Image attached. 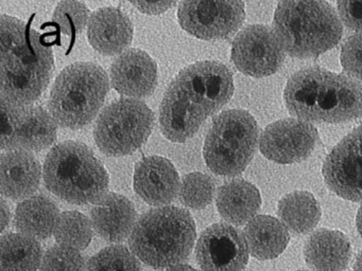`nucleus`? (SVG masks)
Returning <instances> with one entry per match:
<instances>
[{
    "instance_id": "obj_6",
    "label": "nucleus",
    "mask_w": 362,
    "mask_h": 271,
    "mask_svg": "<svg viewBox=\"0 0 362 271\" xmlns=\"http://www.w3.org/2000/svg\"><path fill=\"white\" fill-rule=\"evenodd\" d=\"M43 174L48 190L74 205L97 203L109 191L107 169L81 142L54 146L46 157Z\"/></svg>"
},
{
    "instance_id": "obj_23",
    "label": "nucleus",
    "mask_w": 362,
    "mask_h": 271,
    "mask_svg": "<svg viewBox=\"0 0 362 271\" xmlns=\"http://www.w3.org/2000/svg\"><path fill=\"white\" fill-rule=\"evenodd\" d=\"M245 237L252 256L272 260L283 253L289 243V233L283 222L268 215H258L247 222Z\"/></svg>"
},
{
    "instance_id": "obj_39",
    "label": "nucleus",
    "mask_w": 362,
    "mask_h": 271,
    "mask_svg": "<svg viewBox=\"0 0 362 271\" xmlns=\"http://www.w3.org/2000/svg\"><path fill=\"white\" fill-rule=\"evenodd\" d=\"M298 271H306V270H298Z\"/></svg>"
},
{
    "instance_id": "obj_14",
    "label": "nucleus",
    "mask_w": 362,
    "mask_h": 271,
    "mask_svg": "<svg viewBox=\"0 0 362 271\" xmlns=\"http://www.w3.org/2000/svg\"><path fill=\"white\" fill-rule=\"evenodd\" d=\"M322 171L334 194L347 200L362 201V125L332 148Z\"/></svg>"
},
{
    "instance_id": "obj_29",
    "label": "nucleus",
    "mask_w": 362,
    "mask_h": 271,
    "mask_svg": "<svg viewBox=\"0 0 362 271\" xmlns=\"http://www.w3.org/2000/svg\"><path fill=\"white\" fill-rule=\"evenodd\" d=\"M136 258L124 246H110L90 258L86 271H141Z\"/></svg>"
},
{
    "instance_id": "obj_11",
    "label": "nucleus",
    "mask_w": 362,
    "mask_h": 271,
    "mask_svg": "<svg viewBox=\"0 0 362 271\" xmlns=\"http://www.w3.org/2000/svg\"><path fill=\"white\" fill-rule=\"evenodd\" d=\"M245 18V4L241 1H182L177 8L182 29L204 40L230 37Z\"/></svg>"
},
{
    "instance_id": "obj_19",
    "label": "nucleus",
    "mask_w": 362,
    "mask_h": 271,
    "mask_svg": "<svg viewBox=\"0 0 362 271\" xmlns=\"http://www.w3.org/2000/svg\"><path fill=\"white\" fill-rule=\"evenodd\" d=\"M41 177V164L31 152L16 150L1 155L0 180L4 196L13 200L30 198L39 188Z\"/></svg>"
},
{
    "instance_id": "obj_10",
    "label": "nucleus",
    "mask_w": 362,
    "mask_h": 271,
    "mask_svg": "<svg viewBox=\"0 0 362 271\" xmlns=\"http://www.w3.org/2000/svg\"><path fill=\"white\" fill-rule=\"evenodd\" d=\"M57 122L42 106L1 101V150H39L57 140Z\"/></svg>"
},
{
    "instance_id": "obj_27",
    "label": "nucleus",
    "mask_w": 362,
    "mask_h": 271,
    "mask_svg": "<svg viewBox=\"0 0 362 271\" xmlns=\"http://www.w3.org/2000/svg\"><path fill=\"white\" fill-rule=\"evenodd\" d=\"M54 234L59 245L86 249L92 241V222L80 212H63L59 216Z\"/></svg>"
},
{
    "instance_id": "obj_37",
    "label": "nucleus",
    "mask_w": 362,
    "mask_h": 271,
    "mask_svg": "<svg viewBox=\"0 0 362 271\" xmlns=\"http://www.w3.org/2000/svg\"><path fill=\"white\" fill-rule=\"evenodd\" d=\"M356 224H357V229L359 231L360 235L362 236V205L358 211L357 218H356Z\"/></svg>"
},
{
    "instance_id": "obj_12",
    "label": "nucleus",
    "mask_w": 362,
    "mask_h": 271,
    "mask_svg": "<svg viewBox=\"0 0 362 271\" xmlns=\"http://www.w3.org/2000/svg\"><path fill=\"white\" fill-rule=\"evenodd\" d=\"M232 61L243 74L266 78L281 67L285 50L274 30L264 25H249L233 42Z\"/></svg>"
},
{
    "instance_id": "obj_20",
    "label": "nucleus",
    "mask_w": 362,
    "mask_h": 271,
    "mask_svg": "<svg viewBox=\"0 0 362 271\" xmlns=\"http://www.w3.org/2000/svg\"><path fill=\"white\" fill-rule=\"evenodd\" d=\"M136 210L130 199L110 193L90 210V222L97 233L110 243H122L136 224Z\"/></svg>"
},
{
    "instance_id": "obj_17",
    "label": "nucleus",
    "mask_w": 362,
    "mask_h": 271,
    "mask_svg": "<svg viewBox=\"0 0 362 271\" xmlns=\"http://www.w3.org/2000/svg\"><path fill=\"white\" fill-rule=\"evenodd\" d=\"M134 190L149 205H168L179 192V174L168 159L146 157L135 167Z\"/></svg>"
},
{
    "instance_id": "obj_9",
    "label": "nucleus",
    "mask_w": 362,
    "mask_h": 271,
    "mask_svg": "<svg viewBox=\"0 0 362 271\" xmlns=\"http://www.w3.org/2000/svg\"><path fill=\"white\" fill-rule=\"evenodd\" d=\"M153 125L154 114L145 102L120 99L101 112L95 127V141L107 156H127L147 142Z\"/></svg>"
},
{
    "instance_id": "obj_1",
    "label": "nucleus",
    "mask_w": 362,
    "mask_h": 271,
    "mask_svg": "<svg viewBox=\"0 0 362 271\" xmlns=\"http://www.w3.org/2000/svg\"><path fill=\"white\" fill-rule=\"evenodd\" d=\"M233 93V74L223 64L203 61L184 68L169 85L160 103L163 135L170 141L184 143L232 99Z\"/></svg>"
},
{
    "instance_id": "obj_5",
    "label": "nucleus",
    "mask_w": 362,
    "mask_h": 271,
    "mask_svg": "<svg viewBox=\"0 0 362 271\" xmlns=\"http://www.w3.org/2000/svg\"><path fill=\"white\" fill-rule=\"evenodd\" d=\"M273 30L285 52L311 59L334 48L342 37V23L325 1H281L275 10Z\"/></svg>"
},
{
    "instance_id": "obj_26",
    "label": "nucleus",
    "mask_w": 362,
    "mask_h": 271,
    "mask_svg": "<svg viewBox=\"0 0 362 271\" xmlns=\"http://www.w3.org/2000/svg\"><path fill=\"white\" fill-rule=\"evenodd\" d=\"M1 271H37L42 265L41 245L37 239L22 233L1 236Z\"/></svg>"
},
{
    "instance_id": "obj_31",
    "label": "nucleus",
    "mask_w": 362,
    "mask_h": 271,
    "mask_svg": "<svg viewBox=\"0 0 362 271\" xmlns=\"http://www.w3.org/2000/svg\"><path fill=\"white\" fill-rule=\"evenodd\" d=\"M41 271H84V258L79 250L54 246L44 255Z\"/></svg>"
},
{
    "instance_id": "obj_30",
    "label": "nucleus",
    "mask_w": 362,
    "mask_h": 271,
    "mask_svg": "<svg viewBox=\"0 0 362 271\" xmlns=\"http://www.w3.org/2000/svg\"><path fill=\"white\" fill-rule=\"evenodd\" d=\"M88 15V6L83 2L62 1L54 10V23L59 31L71 37L73 44L78 34L86 27Z\"/></svg>"
},
{
    "instance_id": "obj_36",
    "label": "nucleus",
    "mask_w": 362,
    "mask_h": 271,
    "mask_svg": "<svg viewBox=\"0 0 362 271\" xmlns=\"http://www.w3.org/2000/svg\"><path fill=\"white\" fill-rule=\"evenodd\" d=\"M167 271H199L197 269L192 268V266L188 265H175V266L170 267L167 269Z\"/></svg>"
},
{
    "instance_id": "obj_35",
    "label": "nucleus",
    "mask_w": 362,
    "mask_h": 271,
    "mask_svg": "<svg viewBox=\"0 0 362 271\" xmlns=\"http://www.w3.org/2000/svg\"><path fill=\"white\" fill-rule=\"evenodd\" d=\"M10 209L6 203L5 199H1V231L5 230L7 228L8 224L10 222Z\"/></svg>"
},
{
    "instance_id": "obj_2",
    "label": "nucleus",
    "mask_w": 362,
    "mask_h": 271,
    "mask_svg": "<svg viewBox=\"0 0 362 271\" xmlns=\"http://www.w3.org/2000/svg\"><path fill=\"white\" fill-rule=\"evenodd\" d=\"M1 101L31 105L49 85L54 61L52 40L9 15L0 16Z\"/></svg>"
},
{
    "instance_id": "obj_18",
    "label": "nucleus",
    "mask_w": 362,
    "mask_h": 271,
    "mask_svg": "<svg viewBox=\"0 0 362 271\" xmlns=\"http://www.w3.org/2000/svg\"><path fill=\"white\" fill-rule=\"evenodd\" d=\"M133 25L120 8L107 6L90 17L88 37L90 46L103 55L124 52L133 40Z\"/></svg>"
},
{
    "instance_id": "obj_8",
    "label": "nucleus",
    "mask_w": 362,
    "mask_h": 271,
    "mask_svg": "<svg viewBox=\"0 0 362 271\" xmlns=\"http://www.w3.org/2000/svg\"><path fill=\"white\" fill-rule=\"evenodd\" d=\"M257 141L254 116L243 109L226 110L211 123L203 147L205 162L217 175H239L253 159Z\"/></svg>"
},
{
    "instance_id": "obj_3",
    "label": "nucleus",
    "mask_w": 362,
    "mask_h": 271,
    "mask_svg": "<svg viewBox=\"0 0 362 271\" xmlns=\"http://www.w3.org/2000/svg\"><path fill=\"white\" fill-rule=\"evenodd\" d=\"M284 99L290 114L309 123L337 124L362 114V85L321 67L294 73L286 85Z\"/></svg>"
},
{
    "instance_id": "obj_13",
    "label": "nucleus",
    "mask_w": 362,
    "mask_h": 271,
    "mask_svg": "<svg viewBox=\"0 0 362 271\" xmlns=\"http://www.w3.org/2000/svg\"><path fill=\"white\" fill-rule=\"evenodd\" d=\"M196 258L203 271H243L249 260V247L238 229L219 222L201 233Z\"/></svg>"
},
{
    "instance_id": "obj_4",
    "label": "nucleus",
    "mask_w": 362,
    "mask_h": 271,
    "mask_svg": "<svg viewBox=\"0 0 362 271\" xmlns=\"http://www.w3.org/2000/svg\"><path fill=\"white\" fill-rule=\"evenodd\" d=\"M196 235L189 212L166 205L149 210L139 217L129 243L133 253L148 266L170 268L188 258Z\"/></svg>"
},
{
    "instance_id": "obj_32",
    "label": "nucleus",
    "mask_w": 362,
    "mask_h": 271,
    "mask_svg": "<svg viewBox=\"0 0 362 271\" xmlns=\"http://www.w3.org/2000/svg\"><path fill=\"white\" fill-rule=\"evenodd\" d=\"M341 64L347 76L362 80V32L345 42L341 51Z\"/></svg>"
},
{
    "instance_id": "obj_15",
    "label": "nucleus",
    "mask_w": 362,
    "mask_h": 271,
    "mask_svg": "<svg viewBox=\"0 0 362 271\" xmlns=\"http://www.w3.org/2000/svg\"><path fill=\"white\" fill-rule=\"evenodd\" d=\"M317 142V131L311 123L300 119H284L264 129L259 147L269 160L290 164L308 158Z\"/></svg>"
},
{
    "instance_id": "obj_28",
    "label": "nucleus",
    "mask_w": 362,
    "mask_h": 271,
    "mask_svg": "<svg viewBox=\"0 0 362 271\" xmlns=\"http://www.w3.org/2000/svg\"><path fill=\"white\" fill-rule=\"evenodd\" d=\"M215 182L206 174L190 173L184 176L180 186V199L186 207L202 210L213 201Z\"/></svg>"
},
{
    "instance_id": "obj_25",
    "label": "nucleus",
    "mask_w": 362,
    "mask_h": 271,
    "mask_svg": "<svg viewBox=\"0 0 362 271\" xmlns=\"http://www.w3.org/2000/svg\"><path fill=\"white\" fill-rule=\"evenodd\" d=\"M277 213L286 228L296 234L310 232L321 218L319 203L313 194L305 191H296L283 197Z\"/></svg>"
},
{
    "instance_id": "obj_16",
    "label": "nucleus",
    "mask_w": 362,
    "mask_h": 271,
    "mask_svg": "<svg viewBox=\"0 0 362 271\" xmlns=\"http://www.w3.org/2000/svg\"><path fill=\"white\" fill-rule=\"evenodd\" d=\"M111 84L117 92L126 97H149L158 85V66L145 51L130 49L112 65Z\"/></svg>"
},
{
    "instance_id": "obj_24",
    "label": "nucleus",
    "mask_w": 362,
    "mask_h": 271,
    "mask_svg": "<svg viewBox=\"0 0 362 271\" xmlns=\"http://www.w3.org/2000/svg\"><path fill=\"white\" fill-rule=\"evenodd\" d=\"M59 209L48 197L37 195L25 199L16 207V226L22 234L46 239L54 232Z\"/></svg>"
},
{
    "instance_id": "obj_38",
    "label": "nucleus",
    "mask_w": 362,
    "mask_h": 271,
    "mask_svg": "<svg viewBox=\"0 0 362 271\" xmlns=\"http://www.w3.org/2000/svg\"><path fill=\"white\" fill-rule=\"evenodd\" d=\"M354 271H362V251L359 255L357 256V260L355 262V266H354Z\"/></svg>"
},
{
    "instance_id": "obj_21",
    "label": "nucleus",
    "mask_w": 362,
    "mask_h": 271,
    "mask_svg": "<svg viewBox=\"0 0 362 271\" xmlns=\"http://www.w3.org/2000/svg\"><path fill=\"white\" fill-rule=\"evenodd\" d=\"M305 260L315 271H343L351 258V243L343 233L322 229L305 243Z\"/></svg>"
},
{
    "instance_id": "obj_7",
    "label": "nucleus",
    "mask_w": 362,
    "mask_h": 271,
    "mask_svg": "<svg viewBox=\"0 0 362 271\" xmlns=\"http://www.w3.org/2000/svg\"><path fill=\"white\" fill-rule=\"evenodd\" d=\"M109 76L95 63H75L57 78L48 108L57 124L79 129L90 124L109 92Z\"/></svg>"
},
{
    "instance_id": "obj_34",
    "label": "nucleus",
    "mask_w": 362,
    "mask_h": 271,
    "mask_svg": "<svg viewBox=\"0 0 362 271\" xmlns=\"http://www.w3.org/2000/svg\"><path fill=\"white\" fill-rule=\"evenodd\" d=\"M137 10L146 14L158 15L166 12L171 6H175V2H149V1H136L131 2Z\"/></svg>"
},
{
    "instance_id": "obj_33",
    "label": "nucleus",
    "mask_w": 362,
    "mask_h": 271,
    "mask_svg": "<svg viewBox=\"0 0 362 271\" xmlns=\"http://www.w3.org/2000/svg\"><path fill=\"white\" fill-rule=\"evenodd\" d=\"M337 6L341 20L347 28L362 31V0L339 1Z\"/></svg>"
},
{
    "instance_id": "obj_22",
    "label": "nucleus",
    "mask_w": 362,
    "mask_h": 271,
    "mask_svg": "<svg viewBox=\"0 0 362 271\" xmlns=\"http://www.w3.org/2000/svg\"><path fill=\"white\" fill-rule=\"evenodd\" d=\"M260 205L259 191L245 180H232L218 190V211L226 222L235 226H243L253 219Z\"/></svg>"
}]
</instances>
